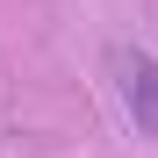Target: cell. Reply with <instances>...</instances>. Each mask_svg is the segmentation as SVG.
<instances>
[{
  "label": "cell",
  "instance_id": "cell-1",
  "mask_svg": "<svg viewBox=\"0 0 158 158\" xmlns=\"http://www.w3.org/2000/svg\"><path fill=\"white\" fill-rule=\"evenodd\" d=\"M108 72H115V94H122V115L137 122V137L158 144V58L137 43H115L108 50Z\"/></svg>",
  "mask_w": 158,
  "mask_h": 158
}]
</instances>
